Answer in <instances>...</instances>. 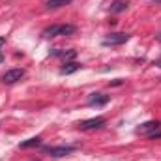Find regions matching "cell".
I'll return each mask as SVG.
<instances>
[{
  "instance_id": "obj_3",
  "label": "cell",
  "mask_w": 161,
  "mask_h": 161,
  "mask_svg": "<svg viewBox=\"0 0 161 161\" xmlns=\"http://www.w3.org/2000/svg\"><path fill=\"white\" fill-rule=\"evenodd\" d=\"M23 77H25V69L13 68V69H8V71L2 75V82H4V84H15L17 80H21Z\"/></svg>"
},
{
  "instance_id": "obj_8",
  "label": "cell",
  "mask_w": 161,
  "mask_h": 161,
  "mask_svg": "<svg viewBox=\"0 0 161 161\" xmlns=\"http://www.w3.org/2000/svg\"><path fill=\"white\" fill-rule=\"evenodd\" d=\"M79 69H80V64H77V62H66L64 68L60 69V73L62 75H71V73H75Z\"/></svg>"
},
{
  "instance_id": "obj_14",
  "label": "cell",
  "mask_w": 161,
  "mask_h": 161,
  "mask_svg": "<svg viewBox=\"0 0 161 161\" xmlns=\"http://www.w3.org/2000/svg\"><path fill=\"white\" fill-rule=\"evenodd\" d=\"M120 84H122V79H116L114 82H113V86H120Z\"/></svg>"
},
{
  "instance_id": "obj_1",
  "label": "cell",
  "mask_w": 161,
  "mask_h": 161,
  "mask_svg": "<svg viewBox=\"0 0 161 161\" xmlns=\"http://www.w3.org/2000/svg\"><path fill=\"white\" fill-rule=\"evenodd\" d=\"M77 32V26L75 25H53V26H47L41 36L43 38H56V36H71Z\"/></svg>"
},
{
  "instance_id": "obj_6",
  "label": "cell",
  "mask_w": 161,
  "mask_h": 161,
  "mask_svg": "<svg viewBox=\"0 0 161 161\" xmlns=\"http://www.w3.org/2000/svg\"><path fill=\"white\" fill-rule=\"evenodd\" d=\"M45 152L53 158H64V156H69L71 152H75V148L73 146H53V148L49 146V148H45Z\"/></svg>"
},
{
  "instance_id": "obj_9",
  "label": "cell",
  "mask_w": 161,
  "mask_h": 161,
  "mask_svg": "<svg viewBox=\"0 0 161 161\" xmlns=\"http://www.w3.org/2000/svg\"><path fill=\"white\" fill-rule=\"evenodd\" d=\"M51 54L53 56H60V58H64V60H71V58H75V51H60V49H54V51H51Z\"/></svg>"
},
{
  "instance_id": "obj_18",
  "label": "cell",
  "mask_w": 161,
  "mask_h": 161,
  "mask_svg": "<svg viewBox=\"0 0 161 161\" xmlns=\"http://www.w3.org/2000/svg\"><path fill=\"white\" fill-rule=\"evenodd\" d=\"M158 66H159V68H161V62H158Z\"/></svg>"
},
{
  "instance_id": "obj_4",
  "label": "cell",
  "mask_w": 161,
  "mask_h": 161,
  "mask_svg": "<svg viewBox=\"0 0 161 161\" xmlns=\"http://www.w3.org/2000/svg\"><path fill=\"white\" fill-rule=\"evenodd\" d=\"M158 129H161V124L158 120H150V122H144L142 125H139L137 129H135V133L137 135H150V133H154V131H158Z\"/></svg>"
},
{
  "instance_id": "obj_19",
  "label": "cell",
  "mask_w": 161,
  "mask_h": 161,
  "mask_svg": "<svg viewBox=\"0 0 161 161\" xmlns=\"http://www.w3.org/2000/svg\"><path fill=\"white\" fill-rule=\"evenodd\" d=\"M154 2H161V0H154Z\"/></svg>"
},
{
  "instance_id": "obj_12",
  "label": "cell",
  "mask_w": 161,
  "mask_h": 161,
  "mask_svg": "<svg viewBox=\"0 0 161 161\" xmlns=\"http://www.w3.org/2000/svg\"><path fill=\"white\" fill-rule=\"evenodd\" d=\"M71 0H47V8H62L66 4H69Z\"/></svg>"
},
{
  "instance_id": "obj_2",
  "label": "cell",
  "mask_w": 161,
  "mask_h": 161,
  "mask_svg": "<svg viewBox=\"0 0 161 161\" xmlns=\"http://www.w3.org/2000/svg\"><path fill=\"white\" fill-rule=\"evenodd\" d=\"M105 125V118L103 116H96V118H88V120H82L77 124V127L82 131H90V129H99Z\"/></svg>"
},
{
  "instance_id": "obj_15",
  "label": "cell",
  "mask_w": 161,
  "mask_h": 161,
  "mask_svg": "<svg viewBox=\"0 0 161 161\" xmlns=\"http://www.w3.org/2000/svg\"><path fill=\"white\" fill-rule=\"evenodd\" d=\"M4 43H6V40H4V38H0V47H2Z\"/></svg>"
},
{
  "instance_id": "obj_5",
  "label": "cell",
  "mask_w": 161,
  "mask_h": 161,
  "mask_svg": "<svg viewBox=\"0 0 161 161\" xmlns=\"http://www.w3.org/2000/svg\"><path fill=\"white\" fill-rule=\"evenodd\" d=\"M129 40V34H124V32H114V34H109L105 40H103V45L105 47H113V45H122Z\"/></svg>"
},
{
  "instance_id": "obj_17",
  "label": "cell",
  "mask_w": 161,
  "mask_h": 161,
  "mask_svg": "<svg viewBox=\"0 0 161 161\" xmlns=\"http://www.w3.org/2000/svg\"><path fill=\"white\" fill-rule=\"evenodd\" d=\"M158 41H161V34H158Z\"/></svg>"
},
{
  "instance_id": "obj_11",
  "label": "cell",
  "mask_w": 161,
  "mask_h": 161,
  "mask_svg": "<svg viewBox=\"0 0 161 161\" xmlns=\"http://www.w3.org/2000/svg\"><path fill=\"white\" fill-rule=\"evenodd\" d=\"M41 144V137H32L28 141H23L19 144V148H32V146H40Z\"/></svg>"
},
{
  "instance_id": "obj_13",
  "label": "cell",
  "mask_w": 161,
  "mask_h": 161,
  "mask_svg": "<svg viewBox=\"0 0 161 161\" xmlns=\"http://www.w3.org/2000/svg\"><path fill=\"white\" fill-rule=\"evenodd\" d=\"M148 137H150V139H161V129H158V131H154V133H150Z\"/></svg>"
},
{
  "instance_id": "obj_16",
  "label": "cell",
  "mask_w": 161,
  "mask_h": 161,
  "mask_svg": "<svg viewBox=\"0 0 161 161\" xmlns=\"http://www.w3.org/2000/svg\"><path fill=\"white\" fill-rule=\"evenodd\" d=\"M2 62H4V56H2V54H0V64H2Z\"/></svg>"
},
{
  "instance_id": "obj_10",
  "label": "cell",
  "mask_w": 161,
  "mask_h": 161,
  "mask_svg": "<svg viewBox=\"0 0 161 161\" xmlns=\"http://www.w3.org/2000/svg\"><path fill=\"white\" fill-rule=\"evenodd\" d=\"M125 9H127V2H125V0H114L113 6H111V11H113V13H122V11H125Z\"/></svg>"
},
{
  "instance_id": "obj_7",
  "label": "cell",
  "mask_w": 161,
  "mask_h": 161,
  "mask_svg": "<svg viewBox=\"0 0 161 161\" xmlns=\"http://www.w3.org/2000/svg\"><path fill=\"white\" fill-rule=\"evenodd\" d=\"M109 99H111V96L96 92V94H90V96H88V105H90V107H101V105H107Z\"/></svg>"
}]
</instances>
